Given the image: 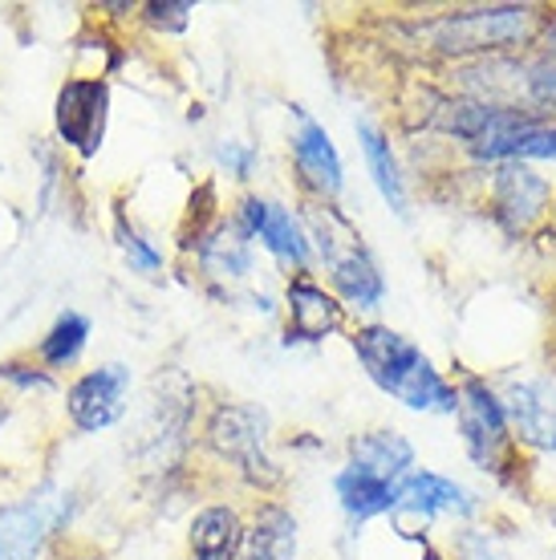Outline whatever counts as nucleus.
I'll return each mask as SVG.
<instances>
[{
    "label": "nucleus",
    "instance_id": "1",
    "mask_svg": "<svg viewBox=\"0 0 556 560\" xmlns=\"http://www.w3.org/2000/svg\"><path fill=\"white\" fill-rule=\"evenodd\" d=\"M354 353L366 365V374L386 394H394L403 407L455 415V390L410 337L394 334L386 325H366L354 334Z\"/></svg>",
    "mask_w": 556,
    "mask_h": 560
},
{
    "label": "nucleus",
    "instance_id": "2",
    "mask_svg": "<svg viewBox=\"0 0 556 560\" xmlns=\"http://www.w3.org/2000/svg\"><path fill=\"white\" fill-rule=\"evenodd\" d=\"M305 220L313 240H317L321 260L334 277L337 293L354 301L358 308H374L382 301V272H378L374 256L366 253L358 228L329 203H309Z\"/></svg>",
    "mask_w": 556,
    "mask_h": 560
},
{
    "label": "nucleus",
    "instance_id": "3",
    "mask_svg": "<svg viewBox=\"0 0 556 560\" xmlns=\"http://www.w3.org/2000/svg\"><path fill=\"white\" fill-rule=\"evenodd\" d=\"M455 415H460L463 443L472 451V459L491 476H503V463L512 459V434H508L500 398L479 378H463V386L455 390Z\"/></svg>",
    "mask_w": 556,
    "mask_h": 560
},
{
    "label": "nucleus",
    "instance_id": "4",
    "mask_svg": "<svg viewBox=\"0 0 556 560\" xmlns=\"http://www.w3.org/2000/svg\"><path fill=\"white\" fill-rule=\"evenodd\" d=\"M208 439L223 459H232L256 483H277L280 479L277 463L268 459L265 451V415L256 407H220L211 415Z\"/></svg>",
    "mask_w": 556,
    "mask_h": 560
},
{
    "label": "nucleus",
    "instance_id": "5",
    "mask_svg": "<svg viewBox=\"0 0 556 560\" xmlns=\"http://www.w3.org/2000/svg\"><path fill=\"white\" fill-rule=\"evenodd\" d=\"M536 33V9H487V13H460L447 16L439 25L443 49H500L516 45Z\"/></svg>",
    "mask_w": 556,
    "mask_h": 560
},
{
    "label": "nucleus",
    "instance_id": "6",
    "mask_svg": "<svg viewBox=\"0 0 556 560\" xmlns=\"http://www.w3.org/2000/svg\"><path fill=\"white\" fill-rule=\"evenodd\" d=\"M106 130V82L78 78L66 82L57 94V135L78 154H94Z\"/></svg>",
    "mask_w": 556,
    "mask_h": 560
},
{
    "label": "nucleus",
    "instance_id": "7",
    "mask_svg": "<svg viewBox=\"0 0 556 560\" xmlns=\"http://www.w3.org/2000/svg\"><path fill=\"white\" fill-rule=\"evenodd\" d=\"M126 390H130V370L126 365H102L94 374L73 382L70 398V419L82 427V431H106L114 422L123 419L126 410Z\"/></svg>",
    "mask_w": 556,
    "mask_h": 560
},
{
    "label": "nucleus",
    "instance_id": "8",
    "mask_svg": "<svg viewBox=\"0 0 556 560\" xmlns=\"http://www.w3.org/2000/svg\"><path fill=\"white\" fill-rule=\"evenodd\" d=\"M503 419L512 431L541 451H556V394L544 382H516L503 394Z\"/></svg>",
    "mask_w": 556,
    "mask_h": 560
},
{
    "label": "nucleus",
    "instance_id": "9",
    "mask_svg": "<svg viewBox=\"0 0 556 560\" xmlns=\"http://www.w3.org/2000/svg\"><path fill=\"white\" fill-rule=\"evenodd\" d=\"M292 163L301 171V179L317 191L321 199H334L341 191V159H337L334 142L317 127L313 118L297 114V135H292Z\"/></svg>",
    "mask_w": 556,
    "mask_h": 560
},
{
    "label": "nucleus",
    "instance_id": "10",
    "mask_svg": "<svg viewBox=\"0 0 556 560\" xmlns=\"http://www.w3.org/2000/svg\"><path fill=\"white\" fill-rule=\"evenodd\" d=\"M548 208V183L524 163H512L496 175V215L512 232H529Z\"/></svg>",
    "mask_w": 556,
    "mask_h": 560
},
{
    "label": "nucleus",
    "instance_id": "11",
    "mask_svg": "<svg viewBox=\"0 0 556 560\" xmlns=\"http://www.w3.org/2000/svg\"><path fill=\"white\" fill-rule=\"evenodd\" d=\"M244 232L265 240L268 253L280 256L285 265H309V240L301 232V224L292 220V211L277 208L268 199H244Z\"/></svg>",
    "mask_w": 556,
    "mask_h": 560
},
{
    "label": "nucleus",
    "instance_id": "12",
    "mask_svg": "<svg viewBox=\"0 0 556 560\" xmlns=\"http://www.w3.org/2000/svg\"><path fill=\"white\" fill-rule=\"evenodd\" d=\"M346 325V308L337 305L321 284L309 277H297L289 284V337L297 341H325Z\"/></svg>",
    "mask_w": 556,
    "mask_h": 560
},
{
    "label": "nucleus",
    "instance_id": "13",
    "mask_svg": "<svg viewBox=\"0 0 556 560\" xmlns=\"http://www.w3.org/2000/svg\"><path fill=\"white\" fill-rule=\"evenodd\" d=\"M410 463H415V451L406 443L403 434L390 431H374L362 434L354 447H349V467H358L366 476L386 479L394 488H403V479L410 476Z\"/></svg>",
    "mask_w": 556,
    "mask_h": 560
},
{
    "label": "nucleus",
    "instance_id": "14",
    "mask_svg": "<svg viewBox=\"0 0 556 560\" xmlns=\"http://www.w3.org/2000/svg\"><path fill=\"white\" fill-rule=\"evenodd\" d=\"M403 512H415V516H435V512H455V516H472L475 512V495L463 491L460 483H451L443 476H406L403 488H398V504Z\"/></svg>",
    "mask_w": 556,
    "mask_h": 560
},
{
    "label": "nucleus",
    "instance_id": "15",
    "mask_svg": "<svg viewBox=\"0 0 556 560\" xmlns=\"http://www.w3.org/2000/svg\"><path fill=\"white\" fill-rule=\"evenodd\" d=\"M49 533V516L37 500L0 512V560H33Z\"/></svg>",
    "mask_w": 556,
    "mask_h": 560
},
{
    "label": "nucleus",
    "instance_id": "16",
    "mask_svg": "<svg viewBox=\"0 0 556 560\" xmlns=\"http://www.w3.org/2000/svg\"><path fill=\"white\" fill-rule=\"evenodd\" d=\"M244 548V528L232 508H208L192 524V557L195 560H236Z\"/></svg>",
    "mask_w": 556,
    "mask_h": 560
},
{
    "label": "nucleus",
    "instance_id": "17",
    "mask_svg": "<svg viewBox=\"0 0 556 560\" xmlns=\"http://www.w3.org/2000/svg\"><path fill=\"white\" fill-rule=\"evenodd\" d=\"M297 557V520L285 508L268 504L252 533L244 536V560H292Z\"/></svg>",
    "mask_w": 556,
    "mask_h": 560
},
{
    "label": "nucleus",
    "instance_id": "18",
    "mask_svg": "<svg viewBox=\"0 0 556 560\" xmlns=\"http://www.w3.org/2000/svg\"><path fill=\"white\" fill-rule=\"evenodd\" d=\"M337 500L346 508L354 520H370V516H382V512H394L398 504V488L386 483V479H374L358 471V467H349L337 476Z\"/></svg>",
    "mask_w": 556,
    "mask_h": 560
},
{
    "label": "nucleus",
    "instance_id": "19",
    "mask_svg": "<svg viewBox=\"0 0 556 560\" xmlns=\"http://www.w3.org/2000/svg\"><path fill=\"white\" fill-rule=\"evenodd\" d=\"M358 139H362V151H366V163H370V175H374L378 191L386 196V203L398 215L406 211V191H403V175H398V163H394V154H390V142L378 135L370 122H358Z\"/></svg>",
    "mask_w": 556,
    "mask_h": 560
},
{
    "label": "nucleus",
    "instance_id": "20",
    "mask_svg": "<svg viewBox=\"0 0 556 560\" xmlns=\"http://www.w3.org/2000/svg\"><path fill=\"white\" fill-rule=\"evenodd\" d=\"M204 268L208 272H216V277H244L252 265L248 256V232H240V228H228L220 224L216 232H211L208 240H204Z\"/></svg>",
    "mask_w": 556,
    "mask_h": 560
},
{
    "label": "nucleus",
    "instance_id": "21",
    "mask_svg": "<svg viewBox=\"0 0 556 560\" xmlns=\"http://www.w3.org/2000/svg\"><path fill=\"white\" fill-rule=\"evenodd\" d=\"M85 337H90V322L82 313H61L57 325L49 329V337L42 341V358L49 365H70L82 353Z\"/></svg>",
    "mask_w": 556,
    "mask_h": 560
},
{
    "label": "nucleus",
    "instance_id": "22",
    "mask_svg": "<svg viewBox=\"0 0 556 560\" xmlns=\"http://www.w3.org/2000/svg\"><path fill=\"white\" fill-rule=\"evenodd\" d=\"M516 159H553L556 163V127L532 130L529 139L516 147Z\"/></svg>",
    "mask_w": 556,
    "mask_h": 560
},
{
    "label": "nucleus",
    "instance_id": "23",
    "mask_svg": "<svg viewBox=\"0 0 556 560\" xmlns=\"http://www.w3.org/2000/svg\"><path fill=\"white\" fill-rule=\"evenodd\" d=\"M123 248H126V256L135 260V268H139V272H154V268H159V253H154V248H147L135 232H123Z\"/></svg>",
    "mask_w": 556,
    "mask_h": 560
},
{
    "label": "nucleus",
    "instance_id": "24",
    "mask_svg": "<svg viewBox=\"0 0 556 560\" xmlns=\"http://www.w3.org/2000/svg\"><path fill=\"white\" fill-rule=\"evenodd\" d=\"M187 13H192V4H147V16H151L154 25H167V28L187 25Z\"/></svg>",
    "mask_w": 556,
    "mask_h": 560
},
{
    "label": "nucleus",
    "instance_id": "25",
    "mask_svg": "<svg viewBox=\"0 0 556 560\" xmlns=\"http://www.w3.org/2000/svg\"><path fill=\"white\" fill-rule=\"evenodd\" d=\"M220 159H223V167L232 171L236 179H248V171H252V151H248V147L228 142V147H220Z\"/></svg>",
    "mask_w": 556,
    "mask_h": 560
},
{
    "label": "nucleus",
    "instance_id": "26",
    "mask_svg": "<svg viewBox=\"0 0 556 560\" xmlns=\"http://www.w3.org/2000/svg\"><path fill=\"white\" fill-rule=\"evenodd\" d=\"M553 524H556V508H553Z\"/></svg>",
    "mask_w": 556,
    "mask_h": 560
}]
</instances>
